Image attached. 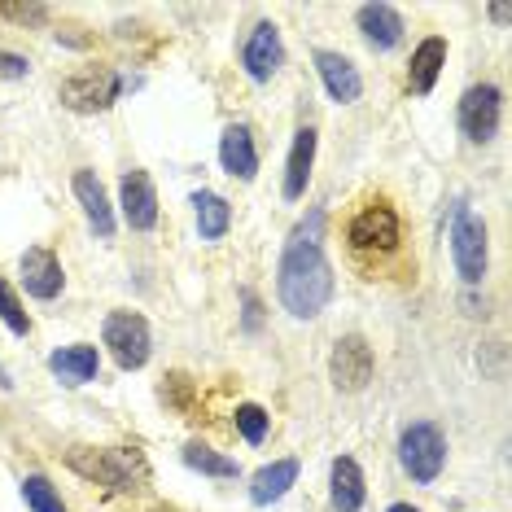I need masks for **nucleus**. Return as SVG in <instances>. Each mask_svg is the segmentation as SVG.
Instances as JSON below:
<instances>
[{
    "instance_id": "nucleus-1",
    "label": "nucleus",
    "mask_w": 512,
    "mask_h": 512,
    "mask_svg": "<svg viewBox=\"0 0 512 512\" xmlns=\"http://www.w3.org/2000/svg\"><path fill=\"white\" fill-rule=\"evenodd\" d=\"M320 228H324V215L316 211L307 224H298V232L281 250V263H276V294H281V307L298 320H316L333 302V289H337L333 267L320 246Z\"/></svg>"
},
{
    "instance_id": "nucleus-2",
    "label": "nucleus",
    "mask_w": 512,
    "mask_h": 512,
    "mask_svg": "<svg viewBox=\"0 0 512 512\" xmlns=\"http://www.w3.org/2000/svg\"><path fill=\"white\" fill-rule=\"evenodd\" d=\"M66 464H71L84 482H97L101 491H110V495L141 491L149 477V464L136 447H71L66 451Z\"/></svg>"
},
{
    "instance_id": "nucleus-3",
    "label": "nucleus",
    "mask_w": 512,
    "mask_h": 512,
    "mask_svg": "<svg viewBox=\"0 0 512 512\" xmlns=\"http://www.w3.org/2000/svg\"><path fill=\"white\" fill-rule=\"evenodd\" d=\"M123 88H127V79L114 71V66H84V71L62 79L57 97H62V106L75 110V114H101L119 101Z\"/></svg>"
},
{
    "instance_id": "nucleus-4",
    "label": "nucleus",
    "mask_w": 512,
    "mask_h": 512,
    "mask_svg": "<svg viewBox=\"0 0 512 512\" xmlns=\"http://www.w3.org/2000/svg\"><path fill=\"white\" fill-rule=\"evenodd\" d=\"M399 460H403V469L412 473V482L429 486L442 473V464H447V438H442V429L434 421L407 425L399 438Z\"/></svg>"
},
{
    "instance_id": "nucleus-5",
    "label": "nucleus",
    "mask_w": 512,
    "mask_h": 512,
    "mask_svg": "<svg viewBox=\"0 0 512 512\" xmlns=\"http://www.w3.org/2000/svg\"><path fill=\"white\" fill-rule=\"evenodd\" d=\"M101 342L110 346L114 364H119L123 372L145 368L149 346H154V342H149L145 316H136V311H110V316H106V329H101Z\"/></svg>"
},
{
    "instance_id": "nucleus-6",
    "label": "nucleus",
    "mask_w": 512,
    "mask_h": 512,
    "mask_svg": "<svg viewBox=\"0 0 512 512\" xmlns=\"http://www.w3.org/2000/svg\"><path fill=\"white\" fill-rule=\"evenodd\" d=\"M451 259L464 285H477L486 276V224L464 206L451 219Z\"/></svg>"
},
{
    "instance_id": "nucleus-7",
    "label": "nucleus",
    "mask_w": 512,
    "mask_h": 512,
    "mask_svg": "<svg viewBox=\"0 0 512 512\" xmlns=\"http://www.w3.org/2000/svg\"><path fill=\"white\" fill-rule=\"evenodd\" d=\"M346 241L359 250V254H390L399 246V215H394V206L386 202H372L364 206L351 228H346Z\"/></svg>"
},
{
    "instance_id": "nucleus-8",
    "label": "nucleus",
    "mask_w": 512,
    "mask_h": 512,
    "mask_svg": "<svg viewBox=\"0 0 512 512\" xmlns=\"http://www.w3.org/2000/svg\"><path fill=\"white\" fill-rule=\"evenodd\" d=\"M372 368H377V355H372V346L364 342L359 333L351 337H337L333 355H329V377L333 386L342 394H359L372 381Z\"/></svg>"
},
{
    "instance_id": "nucleus-9",
    "label": "nucleus",
    "mask_w": 512,
    "mask_h": 512,
    "mask_svg": "<svg viewBox=\"0 0 512 512\" xmlns=\"http://www.w3.org/2000/svg\"><path fill=\"white\" fill-rule=\"evenodd\" d=\"M285 62V44H281V27L276 22H254L246 44H241V66L254 84H267Z\"/></svg>"
},
{
    "instance_id": "nucleus-10",
    "label": "nucleus",
    "mask_w": 512,
    "mask_h": 512,
    "mask_svg": "<svg viewBox=\"0 0 512 512\" xmlns=\"http://www.w3.org/2000/svg\"><path fill=\"white\" fill-rule=\"evenodd\" d=\"M499 110H504V97H499L495 84H477L460 97V132L469 136L473 145H486L499 127Z\"/></svg>"
},
{
    "instance_id": "nucleus-11",
    "label": "nucleus",
    "mask_w": 512,
    "mask_h": 512,
    "mask_svg": "<svg viewBox=\"0 0 512 512\" xmlns=\"http://www.w3.org/2000/svg\"><path fill=\"white\" fill-rule=\"evenodd\" d=\"M119 197H123L127 228L149 232V228L158 224V193H154V180H149V171H123Z\"/></svg>"
},
{
    "instance_id": "nucleus-12",
    "label": "nucleus",
    "mask_w": 512,
    "mask_h": 512,
    "mask_svg": "<svg viewBox=\"0 0 512 512\" xmlns=\"http://www.w3.org/2000/svg\"><path fill=\"white\" fill-rule=\"evenodd\" d=\"M22 285H27V294L31 298H40V302H53L57 294H62V285H66V276H62V263H57V254L53 250H44V246H31L27 254H22Z\"/></svg>"
},
{
    "instance_id": "nucleus-13",
    "label": "nucleus",
    "mask_w": 512,
    "mask_h": 512,
    "mask_svg": "<svg viewBox=\"0 0 512 512\" xmlns=\"http://www.w3.org/2000/svg\"><path fill=\"white\" fill-rule=\"evenodd\" d=\"M316 71H320L324 88H329V97L337 101V106H355V101H359V92H364V79H359L351 57L320 49V53H316Z\"/></svg>"
},
{
    "instance_id": "nucleus-14",
    "label": "nucleus",
    "mask_w": 512,
    "mask_h": 512,
    "mask_svg": "<svg viewBox=\"0 0 512 512\" xmlns=\"http://www.w3.org/2000/svg\"><path fill=\"white\" fill-rule=\"evenodd\" d=\"M71 189H75V197H79V206H84L92 232L110 241V237H114V211H110V197H106V189H101L97 171H75Z\"/></svg>"
},
{
    "instance_id": "nucleus-15",
    "label": "nucleus",
    "mask_w": 512,
    "mask_h": 512,
    "mask_svg": "<svg viewBox=\"0 0 512 512\" xmlns=\"http://www.w3.org/2000/svg\"><path fill=\"white\" fill-rule=\"evenodd\" d=\"M49 368H53V377L62 381V386H88V381L97 377V368H101V355H97V346L75 342V346H62V351H53L49 355Z\"/></svg>"
},
{
    "instance_id": "nucleus-16",
    "label": "nucleus",
    "mask_w": 512,
    "mask_h": 512,
    "mask_svg": "<svg viewBox=\"0 0 512 512\" xmlns=\"http://www.w3.org/2000/svg\"><path fill=\"white\" fill-rule=\"evenodd\" d=\"M219 162H224L228 176L254 180V171H259V149H254L250 127H241V123H232V127H228L224 141H219Z\"/></svg>"
},
{
    "instance_id": "nucleus-17",
    "label": "nucleus",
    "mask_w": 512,
    "mask_h": 512,
    "mask_svg": "<svg viewBox=\"0 0 512 512\" xmlns=\"http://www.w3.org/2000/svg\"><path fill=\"white\" fill-rule=\"evenodd\" d=\"M359 31H364V40L372 49H394V44L403 40V14L394 5H359Z\"/></svg>"
},
{
    "instance_id": "nucleus-18",
    "label": "nucleus",
    "mask_w": 512,
    "mask_h": 512,
    "mask_svg": "<svg viewBox=\"0 0 512 512\" xmlns=\"http://www.w3.org/2000/svg\"><path fill=\"white\" fill-rule=\"evenodd\" d=\"M311 162H316V127H298L294 132V149L285 162V197L298 202L311 184Z\"/></svg>"
},
{
    "instance_id": "nucleus-19",
    "label": "nucleus",
    "mask_w": 512,
    "mask_h": 512,
    "mask_svg": "<svg viewBox=\"0 0 512 512\" xmlns=\"http://www.w3.org/2000/svg\"><path fill=\"white\" fill-rule=\"evenodd\" d=\"M442 66H447V40H438V36L421 40V49L412 53V66H407V88H412L416 97L434 92Z\"/></svg>"
},
{
    "instance_id": "nucleus-20",
    "label": "nucleus",
    "mask_w": 512,
    "mask_h": 512,
    "mask_svg": "<svg viewBox=\"0 0 512 512\" xmlns=\"http://www.w3.org/2000/svg\"><path fill=\"white\" fill-rule=\"evenodd\" d=\"M329 482H333V508L337 512H359L364 508V473H359V464L351 456H337L333 469H329Z\"/></svg>"
},
{
    "instance_id": "nucleus-21",
    "label": "nucleus",
    "mask_w": 512,
    "mask_h": 512,
    "mask_svg": "<svg viewBox=\"0 0 512 512\" xmlns=\"http://www.w3.org/2000/svg\"><path fill=\"white\" fill-rule=\"evenodd\" d=\"M294 482H298V460H272L250 477V499L259 508H267V504H276Z\"/></svg>"
},
{
    "instance_id": "nucleus-22",
    "label": "nucleus",
    "mask_w": 512,
    "mask_h": 512,
    "mask_svg": "<svg viewBox=\"0 0 512 512\" xmlns=\"http://www.w3.org/2000/svg\"><path fill=\"white\" fill-rule=\"evenodd\" d=\"M193 211H197V232L206 241H219L232 228V206L219 193H193Z\"/></svg>"
},
{
    "instance_id": "nucleus-23",
    "label": "nucleus",
    "mask_w": 512,
    "mask_h": 512,
    "mask_svg": "<svg viewBox=\"0 0 512 512\" xmlns=\"http://www.w3.org/2000/svg\"><path fill=\"white\" fill-rule=\"evenodd\" d=\"M184 464L197 473H206V477H237V460L219 456V451L206 447V442H189V447H184Z\"/></svg>"
},
{
    "instance_id": "nucleus-24",
    "label": "nucleus",
    "mask_w": 512,
    "mask_h": 512,
    "mask_svg": "<svg viewBox=\"0 0 512 512\" xmlns=\"http://www.w3.org/2000/svg\"><path fill=\"white\" fill-rule=\"evenodd\" d=\"M22 499H27L31 512H66L62 495H57L49 486V477H40V473H31L27 482H22Z\"/></svg>"
},
{
    "instance_id": "nucleus-25",
    "label": "nucleus",
    "mask_w": 512,
    "mask_h": 512,
    "mask_svg": "<svg viewBox=\"0 0 512 512\" xmlns=\"http://www.w3.org/2000/svg\"><path fill=\"white\" fill-rule=\"evenodd\" d=\"M232 421H237L241 438H246V442H254V447H259V442L267 438V429H272V416H267L259 403H241L237 412H232Z\"/></svg>"
},
{
    "instance_id": "nucleus-26",
    "label": "nucleus",
    "mask_w": 512,
    "mask_h": 512,
    "mask_svg": "<svg viewBox=\"0 0 512 512\" xmlns=\"http://www.w3.org/2000/svg\"><path fill=\"white\" fill-rule=\"evenodd\" d=\"M193 394H197V386L184 372H167V377H162V403L176 407V412H193Z\"/></svg>"
},
{
    "instance_id": "nucleus-27",
    "label": "nucleus",
    "mask_w": 512,
    "mask_h": 512,
    "mask_svg": "<svg viewBox=\"0 0 512 512\" xmlns=\"http://www.w3.org/2000/svg\"><path fill=\"white\" fill-rule=\"evenodd\" d=\"M0 320H5V324H9V333H18V337H27V333H31L27 311H22L18 294H14V289H9L5 281H0Z\"/></svg>"
},
{
    "instance_id": "nucleus-28",
    "label": "nucleus",
    "mask_w": 512,
    "mask_h": 512,
    "mask_svg": "<svg viewBox=\"0 0 512 512\" xmlns=\"http://www.w3.org/2000/svg\"><path fill=\"white\" fill-rule=\"evenodd\" d=\"M0 14L14 18V22H27V27H40V22L49 18V9L44 5H0Z\"/></svg>"
},
{
    "instance_id": "nucleus-29",
    "label": "nucleus",
    "mask_w": 512,
    "mask_h": 512,
    "mask_svg": "<svg viewBox=\"0 0 512 512\" xmlns=\"http://www.w3.org/2000/svg\"><path fill=\"white\" fill-rule=\"evenodd\" d=\"M27 71H31L27 57H18V53H0V79H27Z\"/></svg>"
},
{
    "instance_id": "nucleus-30",
    "label": "nucleus",
    "mask_w": 512,
    "mask_h": 512,
    "mask_svg": "<svg viewBox=\"0 0 512 512\" xmlns=\"http://www.w3.org/2000/svg\"><path fill=\"white\" fill-rule=\"evenodd\" d=\"M241 302H246V333H259L263 329V307L250 289H241Z\"/></svg>"
},
{
    "instance_id": "nucleus-31",
    "label": "nucleus",
    "mask_w": 512,
    "mask_h": 512,
    "mask_svg": "<svg viewBox=\"0 0 512 512\" xmlns=\"http://www.w3.org/2000/svg\"><path fill=\"white\" fill-rule=\"evenodd\" d=\"M508 14H512L508 5H491V18H495V22H508Z\"/></svg>"
},
{
    "instance_id": "nucleus-32",
    "label": "nucleus",
    "mask_w": 512,
    "mask_h": 512,
    "mask_svg": "<svg viewBox=\"0 0 512 512\" xmlns=\"http://www.w3.org/2000/svg\"><path fill=\"white\" fill-rule=\"evenodd\" d=\"M0 390H14V381H9V372L0 368Z\"/></svg>"
},
{
    "instance_id": "nucleus-33",
    "label": "nucleus",
    "mask_w": 512,
    "mask_h": 512,
    "mask_svg": "<svg viewBox=\"0 0 512 512\" xmlns=\"http://www.w3.org/2000/svg\"><path fill=\"white\" fill-rule=\"evenodd\" d=\"M390 512H421V508H412V504H390Z\"/></svg>"
}]
</instances>
